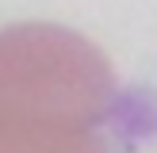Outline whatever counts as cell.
<instances>
[{
	"label": "cell",
	"instance_id": "6da1fadb",
	"mask_svg": "<svg viewBox=\"0 0 157 153\" xmlns=\"http://www.w3.org/2000/svg\"><path fill=\"white\" fill-rule=\"evenodd\" d=\"M115 76L107 58L65 27L0 31V153H111Z\"/></svg>",
	"mask_w": 157,
	"mask_h": 153
}]
</instances>
